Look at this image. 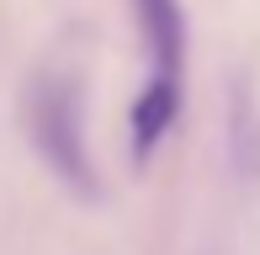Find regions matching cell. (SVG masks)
Wrapping results in <instances>:
<instances>
[{
  "mask_svg": "<svg viewBox=\"0 0 260 255\" xmlns=\"http://www.w3.org/2000/svg\"><path fill=\"white\" fill-rule=\"evenodd\" d=\"M27 128L53 176L75 197H96V170H90V149H85V96H80L75 75H64V69L38 75L27 96Z\"/></svg>",
  "mask_w": 260,
  "mask_h": 255,
  "instance_id": "1",
  "label": "cell"
},
{
  "mask_svg": "<svg viewBox=\"0 0 260 255\" xmlns=\"http://www.w3.org/2000/svg\"><path fill=\"white\" fill-rule=\"evenodd\" d=\"M133 16L144 27L154 75L186 80V11H181V0H133Z\"/></svg>",
  "mask_w": 260,
  "mask_h": 255,
  "instance_id": "2",
  "label": "cell"
},
{
  "mask_svg": "<svg viewBox=\"0 0 260 255\" xmlns=\"http://www.w3.org/2000/svg\"><path fill=\"white\" fill-rule=\"evenodd\" d=\"M181 90H186V80H175V75H149V85L138 90V101H133V160L138 165L154 154L165 144V133L175 128Z\"/></svg>",
  "mask_w": 260,
  "mask_h": 255,
  "instance_id": "3",
  "label": "cell"
}]
</instances>
